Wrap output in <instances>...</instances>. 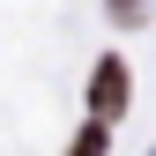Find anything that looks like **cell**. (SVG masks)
<instances>
[{
	"label": "cell",
	"instance_id": "1",
	"mask_svg": "<svg viewBox=\"0 0 156 156\" xmlns=\"http://www.w3.org/2000/svg\"><path fill=\"white\" fill-rule=\"evenodd\" d=\"M89 112H97V126H112V119L126 112V67H119V60H104V67L89 74Z\"/></svg>",
	"mask_w": 156,
	"mask_h": 156
},
{
	"label": "cell",
	"instance_id": "2",
	"mask_svg": "<svg viewBox=\"0 0 156 156\" xmlns=\"http://www.w3.org/2000/svg\"><path fill=\"white\" fill-rule=\"evenodd\" d=\"M104 141H112V126H97V119H89L82 134H74V149H67V156H104Z\"/></svg>",
	"mask_w": 156,
	"mask_h": 156
},
{
	"label": "cell",
	"instance_id": "3",
	"mask_svg": "<svg viewBox=\"0 0 156 156\" xmlns=\"http://www.w3.org/2000/svg\"><path fill=\"white\" fill-rule=\"evenodd\" d=\"M112 15H119V23H134V15H141V0H112Z\"/></svg>",
	"mask_w": 156,
	"mask_h": 156
}]
</instances>
